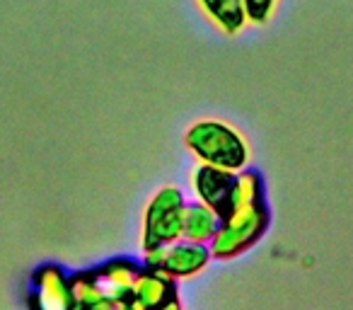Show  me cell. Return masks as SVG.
<instances>
[{
    "label": "cell",
    "mask_w": 353,
    "mask_h": 310,
    "mask_svg": "<svg viewBox=\"0 0 353 310\" xmlns=\"http://www.w3.org/2000/svg\"><path fill=\"white\" fill-rule=\"evenodd\" d=\"M141 269H143L141 262H133L128 257H119V260H109L104 264H99L97 269H92V274L97 279L99 289H102L104 298L117 303V300H123L131 296V289L136 284Z\"/></svg>",
    "instance_id": "52a82bcc"
},
{
    "label": "cell",
    "mask_w": 353,
    "mask_h": 310,
    "mask_svg": "<svg viewBox=\"0 0 353 310\" xmlns=\"http://www.w3.org/2000/svg\"><path fill=\"white\" fill-rule=\"evenodd\" d=\"M232 180H235V173L199 163V168L192 175V189L196 194V202L206 204L223 216L228 211V202H230Z\"/></svg>",
    "instance_id": "8992f818"
},
{
    "label": "cell",
    "mask_w": 353,
    "mask_h": 310,
    "mask_svg": "<svg viewBox=\"0 0 353 310\" xmlns=\"http://www.w3.org/2000/svg\"><path fill=\"white\" fill-rule=\"evenodd\" d=\"M70 291H73V305L75 308H88L99 300H104V293L99 289L97 279L92 271H80V274L70 276Z\"/></svg>",
    "instance_id": "7c38bea8"
},
{
    "label": "cell",
    "mask_w": 353,
    "mask_h": 310,
    "mask_svg": "<svg viewBox=\"0 0 353 310\" xmlns=\"http://www.w3.org/2000/svg\"><path fill=\"white\" fill-rule=\"evenodd\" d=\"M242 3H245L247 22H252V25H266L274 17L281 0H242Z\"/></svg>",
    "instance_id": "4fadbf2b"
},
{
    "label": "cell",
    "mask_w": 353,
    "mask_h": 310,
    "mask_svg": "<svg viewBox=\"0 0 353 310\" xmlns=\"http://www.w3.org/2000/svg\"><path fill=\"white\" fill-rule=\"evenodd\" d=\"M221 226V213L201 202L184 204L182 211V240L208 245Z\"/></svg>",
    "instance_id": "9c48e42d"
},
{
    "label": "cell",
    "mask_w": 353,
    "mask_h": 310,
    "mask_svg": "<svg viewBox=\"0 0 353 310\" xmlns=\"http://www.w3.org/2000/svg\"><path fill=\"white\" fill-rule=\"evenodd\" d=\"M176 298V281L165 276L162 271H152L143 267L136 284L131 289V305L136 310H155L157 305Z\"/></svg>",
    "instance_id": "ba28073f"
},
{
    "label": "cell",
    "mask_w": 353,
    "mask_h": 310,
    "mask_svg": "<svg viewBox=\"0 0 353 310\" xmlns=\"http://www.w3.org/2000/svg\"><path fill=\"white\" fill-rule=\"evenodd\" d=\"M30 310H73L70 276L59 264H41L32 274Z\"/></svg>",
    "instance_id": "5b68a950"
},
{
    "label": "cell",
    "mask_w": 353,
    "mask_h": 310,
    "mask_svg": "<svg viewBox=\"0 0 353 310\" xmlns=\"http://www.w3.org/2000/svg\"><path fill=\"white\" fill-rule=\"evenodd\" d=\"M184 146L196 155L199 163L240 173L250 163V146L245 136L230 124L218 119H201L184 133Z\"/></svg>",
    "instance_id": "6da1fadb"
},
{
    "label": "cell",
    "mask_w": 353,
    "mask_h": 310,
    "mask_svg": "<svg viewBox=\"0 0 353 310\" xmlns=\"http://www.w3.org/2000/svg\"><path fill=\"white\" fill-rule=\"evenodd\" d=\"M155 310H184V308H182V303H179V296H176V298H172V300H167V303L157 305Z\"/></svg>",
    "instance_id": "5bb4252c"
},
{
    "label": "cell",
    "mask_w": 353,
    "mask_h": 310,
    "mask_svg": "<svg viewBox=\"0 0 353 310\" xmlns=\"http://www.w3.org/2000/svg\"><path fill=\"white\" fill-rule=\"evenodd\" d=\"M184 194L176 187H162L152 194L143 213V250L162 247L182 238Z\"/></svg>",
    "instance_id": "3957f363"
},
{
    "label": "cell",
    "mask_w": 353,
    "mask_h": 310,
    "mask_svg": "<svg viewBox=\"0 0 353 310\" xmlns=\"http://www.w3.org/2000/svg\"><path fill=\"white\" fill-rule=\"evenodd\" d=\"M211 250L208 245H199V242L189 240H174L170 245L162 247H150V250H143V262L141 264L145 269L162 271L170 279H189V276H196L199 271L206 269V264L211 262Z\"/></svg>",
    "instance_id": "277c9868"
},
{
    "label": "cell",
    "mask_w": 353,
    "mask_h": 310,
    "mask_svg": "<svg viewBox=\"0 0 353 310\" xmlns=\"http://www.w3.org/2000/svg\"><path fill=\"white\" fill-rule=\"evenodd\" d=\"M199 8L206 12V17L225 35H240L247 22L245 3L242 0H196Z\"/></svg>",
    "instance_id": "30bf717a"
},
{
    "label": "cell",
    "mask_w": 353,
    "mask_h": 310,
    "mask_svg": "<svg viewBox=\"0 0 353 310\" xmlns=\"http://www.w3.org/2000/svg\"><path fill=\"white\" fill-rule=\"evenodd\" d=\"M266 228H269V209H266L264 199L250 204V206L230 209L225 216H221V226H218L213 240L208 242L211 257L232 260V257L242 255L261 240Z\"/></svg>",
    "instance_id": "7a4b0ae2"
},
{
    "label": "cell",
    "mask_w": 353,
    "mask_h": 310,
    "mask_svg": "<svg viewBox=\"0 0 353 310\" xmlns=\"http://www.w3.org/2000/svg\"><path fill=\"white\" fill-rule=\"evenodd\" d=\"M261 199H264V182H261L259 173L247 170V168L240 170V173H235L232 189H230V202H228V211H230V209L250 206V204L261 202ZM225 213H223V216H225Z\"/></svg>",
    "instance_id": "8fae6325"
}]
</instances>
